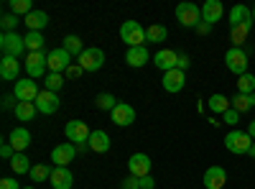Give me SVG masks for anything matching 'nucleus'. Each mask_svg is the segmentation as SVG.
<instances>
[{
	"label": "nucleus",
	"mask_w": 255,
	"mask_h": 189,
	"mask_svg": "<svg viewBox=\"0 0 255 189\" xmlns=\"http://www.w3.org/2000/svg\"><path fill=\"white\" fill-rule=\"evenodd\" d=\"M120 38L128 44V49H133V46H145V28L138 23V20H123V26H120Z\"/></svg>",
	"instance_id": "nucleus-1"
},
{
	"label": "nucleus",
	"mask_w": 255,
	"mask_h": 189,
	"mask_svg": "<svg viewBox=\"0 0 255 189\" xmlns=\"http://www.w3.org/2000/svg\"><path fill=\"white\" fill-rule=\"evenodd\" d=\"M250 146H253V138L248 136V131H230L225 136V149L235 156L250 154Z\"/></svg>",
	"instance_id": "nucleus-2"
},
{
	"label": "nucleus",
	"mask_w": 255,
	"mask_h": 189,
	"mask_svg": "<svg viewBox=\"0 0 255 189\" xmlns=\"http://www.w3.org/2000/svg\"><path fill=\"white\" fill-rule=\"evenodd\" d=\"M176 18L184 28H197L202 23V8L194 3H179L176 5Z\"/></svg>",
	"instance_id": "nucleus-3"
},
{
	"label": "nucleus",
	"mask_w": 255,
	"mask_h": 189,
	"mask_svg": "<svg viewBox=\"0 0 255 189\" xmlns=\"http://www.w3.org/2000/svg\"><path fill=\"white\" fill-rule=\"evenodd\" d=\"M79 64L84 72H100L105 67V51L100 46H90V49H84L82 56H79Z\"/></svg>",
	"instance_id": "nucleus-4"
},
{
	"label": "nucleus",
	"mask_w": 255,
	"mask_h": 189,
	"mask_svg": "<svg viewBox=\"0 0 255 189\" xmlns=\"http://www.w3.org/2000/svg\"><path fill=\"white\" fill-rule=\"evenodd\" d=\"M46 56H49V54H44V51H36V54H28V56H26L23 69H26L28 79H38V77H44V74H46V69H49Z\"/></svg>",
	"instance_id": "nucleus-5"
},
{
	"label": "nucleus",
	"mask_w": 255,
	"mask_h": 189,
	"mask_svg": "<svg viewBox=\"0 0 255 189\" xmlns=\"http://www.w3.org/2000/svg\"><path fill=\"white\" fill-rule=\"evenodd\" d=\"M225 64H227V69L235 74V77L245 74V72H248V54H245V49L232 46V49L225 54Z\"/></svg>",
	"instance_id": "nucleus-6"
},
{
	"label": "nucleus",
	"mask_w": 255,
	"mask_h": 189,
	"mask_svg": "<svg viewBox=\"0 0 255 189\" xmlns=\"http://www.w3.org/2000/svg\"><path fill=\"white\" fill-rule=\"evenodd\" d=\"M0 51H3V56H15L18 59L26 51V41L18 33H3L0 36Z\"/></svg>",
	"instance_id": "nucleus-7"
},
{
	"label": "nucleus",
	"mask_w": 255,
	"mask_h": 189,
	"mask_svg": "<svg viewBox=\"0 0 255 189\" xmlns=\"http://www.w3.org/2000/svg\"><path fill=\"white\" fill-rule=\"evenodd\" d=\"M46 61H49V69H51V72H56V74L67 72V69L74 64V61H72V54H69L67 49H64V46H59V49L49 51Z\"/></svg>",
	"instance_id": "nucleus-8"
},
{
	"label": "nucleus",
	"mask_w": 255,
	"mask_h": 189,
	"mask_svg": "<svg viewBox=\"0 0 255 189\" xmlns=\"http://www.w3.org/2000/svg\"><path fill=\"white\" fill-rule=\"evenodd\" d=\"M64 136H67V141L69 143H87L90 141V136H92V131L87 128V123H82V120H69L67 123V128H64Z\"/></svg>",
	"instance_id": "nucleus-9"
},
{
	"label": "nucleus",
	"mask_w": 255,
	"mask_h": 189,
	"mask_svg": "<svg viewBox=\"0 0 255 189\" xmlns=\"http://www.w3.org/2000/svg\"><path fill=\"white\" fill-rule=\"evenodd\" d=\"M13 95H15L18 102H36L38 95H41V90H38V85H36V79H18Z\"/></svg>",
	"instance_id": "nucleus-10"
},
{
	"label": "nucleus",
	"mask_w": 255,
	"mask_h": 189,
	"mask_svg": "<svg viewBox=\"0 0 255 189\" xmlns=\"http://www.w3.org/2000/svg\"><path fill=\"white\" fill-rule=\"evenodd\" d=\"M128 172H130V177H148L151 174V156L148 154H133L130 159H128Z\"/></svg>",
	"instance_id": "nucleus-11"
},
{
	"label": "nucleus",
	"mask_w": 255,
	"mask_h": 189,
	"mask_svg": "<svg viewBox=\"0 0 255 189\" xmlns=\"http://www.w3.org/2000/svg\"><path fill=\"white\" fill-rule=\"evenodd\" d=\"M74 156H77V146L74 143H59L56 149L51 151L54 166H64V169H69V164L74 161Z\"/></svg>",
	"instance_id": "nucleus-12"
},
{
	"label": "nucleus",
	"mask_w": 255,
	"mask_h": 189,
	"mask_svg": "<svg viewBox=\"0 0 255 189\" xmlns=\"http://www.w3.org/2000/svg\"><path fill=\"white\" fill-rule=\"evenodd\" d=\"M36 108H38L41 115H54V113H59V108H61V100H59L56 92L41 90V95H38V100H36Z\"/></svg>",
	"instance_id": "nucleus-13"
},
{
	"label": "nucleus",
	"mask_w": 255,
	"mask_h": 189,
	"mask_svg": "<svg viewBox=\"0 0 255 189\" xmlns=\"http://www.w3.org/2000/svg\"><path fill=\"white\" fill-rule=\"evenodd\" d=\"M153 64H156V69H161L166 74V72H171V69L179 67V54L171 51V49H158L153 54Z\"/></svg>",
	"instance_id": "nucleus-14"
},
{
	"label": "nucleus",
	"mask_w": 255,
	"mask_h": 189,
	"mask_svg": "<svg viewBox=\"0 0 255 189\" xmlns=\"http://www.w3.org/2000/svg\"><path fill=\"white\" fill-rule=\"evenodd\" d=\"M202 182H204V189H222L227 184V172L222 166H209Z\"/></svg>",
	"instance_id": "nucleus-15"
},
{
	"label": "nucleus",
	"mask_w": 255,
	"mask_h": 189,
	"mask_svg": "<svg viewBox=\"0 0 255 189\" xmlns=\"http://www.w3.org/2000/svg\"><path fill=\"white\" fill-rule=\"evenodd\" d=\"M110 115H113V123L120 125V128L135 123V108H133V105H128V102H118V108H115Z\"/></svg>",
	"instance_id": "nucleus-16"
},
{
	"label": "nucleus",
	"mask_w": 255,
	"mask_h": 189,
	"mask_svg": "<svg viewBox=\"0 0 255 189\" xmlns=\"http://www.w3.org/2000/svg\"><path fill=\"white\" fill-rule=\"evenodd\" d=\"M186 87V74L181 69H171V72H166L163 74V90L166 92H181Z\"/></svg>",
	"instance_id": "nucleus-17"
},
{
	"label": "nucleus",
	"mask_w": 255,
	"mask_h": 189,
	"mask_svg": "<svg viewBox=\"0 0 255 189\" xmlns=\"http://www.w3.org/2000/svg\"><path fill=\"white\" fill-rule=\"evenodd\" d=\"M222 15H225V5L220 3V0H207V3L202 5V20L209 23V26H215Z\"/></svg>",
	"instance_id": "nucleus-18"
},
{
	"label": "nucleus",
	"mask_w": 255,
	"mask_h": 189,
	"mask_svg": "<svg viewBox=\"0 0 255 189\" xmlns=\"http://www.w3.org/2000/svg\"><path fill=\"white\" fill-rule=\"evenodd\" d=\"M235 26H253V10L248 5L230 8V28H235Z\"/></svg>",
	"instance_id": "nucleus-19"
},
{
	"label": "nucleus",
	"mask_w": 255,
	"mask_h": 189,
	"mask_svg": "<svg viewBox=\"0 0 255 189\" xmlns=\"http://www.w3.org/2000/svg\"><path fill=\"white\" fill-rule=\"evenodd\" d=\"M49 184H51L54 189H72L74 177H72V172H69V169H64V166H54Z\"/></svg>",
	"instance_id": "nucleus-20"
},
{
	"label": "nucleus",
	"mask_w": 255,
	"mask_h": 189,
	"mask_svg": "<svg viewBox=\"0 0 255 189\" xmlns=\"http://www.w3.org/2000/svg\"><path fill=\"white\" fill-rule=\"evenodd\" d=\"M20 74V61L15 56H3L0 59V77L8 79V82H18Z\"/></svg>",
	"instance_id": "nucleus-21"
},
{
	"label": "nucleus",
	"mask_w": 255,
	"mask_h": 189,
	"mask_svg": "<svg viewBox=\"0 0 255 189\" xmlns=\"http://www.w3.org/2000/svg\"><path fill=\"white\" fill-rule=\"evenodd\" d=\"M125 61H128L130 67L140 69V67H145L148 61H151V54H148L145 46H133V49H128V51H125Z\"/></svg>",
	"instance_id": "nucleus-22"
},
{
	"label": "nucleus",
	"mask_w": 255,
	"mask_h": 189,
	"mask_svg": "<svg viewBox=\"0 0 255 189\" xmlns=\"http://www.w3.org/2000/svg\"><path fill=\"white\" fill-rule=\"evenodd\" d=\"M8 143L15 149V154H23L28 146H31V133L26 128H13L10 136H8Z\"/></svg>",
	"instance_id": "nucleus-23"
},
{
	"label": "nucleus",
	"mask_w": 255,
	"mask_h": 189,
	"mask_svg": "<svg viewBox=\"0 0 255 189\" xmlns=\"http://www.w3.org/2000/svg\"><path fill=\"white\" fill-rule=\"evenodd\" d=\"M87 146H90V151H95V154H105V151H110V136L105 131H92Z\"/></svg>",
	"instance_id": "nucleus-24"
},
{
	"label": "nucleus",
	"mask_w": 255,
	"mask_h": 189,
	"mask_svg": "<svg viewBox=\"0 0 255 189\" xmlns=\"http://www.w3.org/2000/svg\"><path fill=\"white\" fill-rule=\"evenodd\" d=\"M23 23L28 26V31H44L46 26H49V13H44V10H33V13H28L26 18H23Z\"/></svg>",
	"instance_id": "nucleus-25"
},
{
	"label": "nucleus",
	"mask_w": 255,
	"mask_h": 189,
	"mask_svg": "<svg viewBox=\"0 0 255 189\" xmlns=\"http://www.w3.org/2000/svg\"><path fill=\"white\" fill-rule=\"evenodd\" d=\"M15 118L20 120V123H31L33 118H36V113H38V108H36V102H15Z\"/></svg>",
	"instance_id": "nucleus-26"
},
{
	"label": "nucleus",
	"mask_w": 255,
	"mask_h": 189,
	"mask_svg": "<svg viewBox=\"0 0 255 189\" xmlns=\"http://www.w3.org/2000/svg\"><path fill=\"white\" fill-rule=\"evenodd\" d=\"M23 41H26V51H28V54L44 51V44H46V38L41 36L38 31H28V33L23 36Z\"/></svg>",
	"instance_id": "nucleus-27"
},
{
	"label": "nucleus",
	"mask_w": 255,
	"mask_h": 189,
	"mask_svg": "<svg viewBox=\"0 0 255 189\" xmlns=\"http://www.w3.org/2000/svg\"><path fill=\"white\" fill-rule=\"evenodd\" d=\"M51 166L49 164H36V166H31V172H28V177H31V182L33 184H41V182H49L51 179Z\"/></svg>",
	"instance_id": "nucleus-28"
},
{
	"label": "nucleus",
	"mask_w": 255,
	"mask_h": 189,
	"mask_svg": "<svg viewBox=\"0 0 255 189\" xmlns=\"http://www.w3.org/2000/svg\"><path fill=\"white\" fill-rule=\"evenodd\" d=\"M230 102H232V108H235L238 113H248V110L255 108V92H253V95H240V92H238Z\"/></svg>",
	"instance_id": "nucleus-29"
},
{
	"label": "nucleus",
	"mask_w": 255,
	"mask_h": 189,
	"mask_svg": "<svg viewBox=\"0 0 255 189\" xmlns=\"http://www.w3.org/2000/svg\"><path fill=\"white\" fill-rule=\"evenodd\" d=\"M207 102H209V110H212V113H220V115H225V113L232 108V102H230L225 95H212Z\"/></svg>",
	"instance_id": "nucleus-30"
},
{
	"label": "nucleus",
	"mask_w": 255,
	"mask_h": 189,
	"mask_svg": "<svg viewBox=\"0 0 255 189\" xmlns=\"http://www.w3.org/2000/svg\"><path fill=\"white\" fill-rule=\"evenodd\" d=\"M166 36H168V31L161 23H153V26L145 28V38L151 41V44H161V41H166Z\"/></svg>",
	"instance_id": "nucleus-31"
},
{
	"label": "nucleus",
	"mask_w": 255,
	"mask_h": 189,
	"mask_svg": "<svg viewBox=\"0 0 255 189\" xmlns=\"http://www.w3.org/2000/svg\"><path fill=\"white\" fill-rule=\"evenodd\" d=\"M238 92L240 95H253L255 92V74L245 72V74L238 77Z\"/></svg>",
	"instance_id": "nucleus-32"
},
{
	"label": "nucleus",
	"mask_w": 255,
	"mask_h": 189,
	"mask_svg": "<svg viewBox=\"0 0 255 189\" xmlns=\"http://www.w3.org/2000/svg\"><path fill=\"white\" fill-rule=\"evenodd\" d=\"M10 169H13L15 174H28V172H31L28 156H26V154H15V156L10 159Z\"/></svg>",
	"instance_id": "nucleus-33"
},
{
	"label": "nucleus",
	"mask_w": 255,
	"mask_h": 189,
	"mask_svg": "<svg viewBox=\"0 0 255 189\" xmlns=\"http://www.w3.org/2000/svg\"><path fill=\"white\" fill-rule=\"evenodd\" d=\"M64 49H67L72 56H77V59H79V56H82V51H84V44H82V38H79V36H74V33H72V36L64 38Z\"/></svg>",
	"instance_id": "nucleus-34"
},
{
	"label": "nucleus",
	"mask_w": 255,
	"mask_h": 189,
	"mask_svg": "<svg viewBox=\"0 0 255 189\" xmlns=\"http://www.w3.org/2000/svg\"><path fill=\"white\" fill-rule=\"evenodd\" d=\"M95 105H97V110H115L118 108V100H115V95H110V92H100L97 95V100H95Z\"/></svg>",
	"instance_id": "nucleus-35"
},
{
	"label": "nucleus",
	"mask_w": 255,
	"mask_h": 189,
	"mask_svg": "<svg viewBox=\"0 0 255 189\" xmlns=\"http://www.w3.org/2000/svg\"><path fill=\"white\" fill-rule=\"evenodd\" d=\"M10 13L26 18L28 13H33V3L31 0H10Z\"/></svg>",
	"instance_id": "nucleus-36"
},
{
	"label": "nucleus",
	"mask_w": 255,
	"mask_h": 189,
	"mask_svg": "<svg viewBox=\"0 0 255 189\" xmlns=\"http://www.w3.org/2000/svg\"><path fill=\"white\" fill-rule=\"evenodd\" d=\"M44 85H46V90H49V92H59V90L64 87V74L49 72V74L44 77Z\"/></svg>",
	"instance_id": "nucleus-37"
},
{
	"label": "nucleus",
	"mask_w": 255,
	"mask_h": 189,
	"mask_svg": "<svg viewBox=\"0 0 255 189\" xmlns=\"http://www.w3.org/2000/svg\"><path fill=\"white\" fill-rule=\"evenodd\" d=\"M250 28H253V26H235V28H230V38H232V44H235L238 49H240V44H245Z\"/></svg>",
	"instance_id": "nucleus-38"
},
{
	"label": "nucleus",
	"mask_w": 255,
	"mask_h": 189,
	"mask_svg": "<svg viewBox=\"0 0 255 189\" xmlns=\"http://www.w3.org/2000/svg\"><path fill=\"white\" fill-rule=\"evenodd\" d=\"M20 23V18L13 15V13H5L0 18V26H3V33H15V26Z\"/></svg>",
	"instance_id": "nucleus-39"
},
{
	"label": "nucleus",
	"mask_w": 255,
	"mask_h": 189,
	"mask_svg": "<svg viewBox=\"0 0 255 189\" xmlns=\"http://www.w3.org/2000/svg\"><path fill=\"white\" fill-rule=\"evenodd\" d=\"M84 74V69H82V64H79V61H77V64H72L67 72H64V77H67V79H79Z\"/></svg>",
	"instance_id": "nucleus-40"
},
{
	"label": "nucleus",
	"mask_w": 255,
	"mask_h": 189,
	"mask_svg": "<svg viewBox=\"0 0 255 189\" xmlns=\"http://www.w3.org/2000/svg\"><path fill=\"white\" fill-rule=\"evenodd\" d=\"M238 120H240V113H238L235 108H230V110L222 115V123H225V125H235Z\"/></svg>",
	"instance_id": "nucleus-41"
},
{
	"label": "nucleus",
	"mask_w": 255,
	"mask_h": 189,
	"mask_svg": "<svg viewBox=\"0 0 255 189\" xmlns=\"http://www.w3.org/2000/svg\"><path fill=\"white\" fill-rule=\"evenodd\" d=\"M0 189H23V187H18L13 177H5V179H0Z\"/></svg>",
	"instance_id": "nucleus-42"
},
{
	"label": "nucleus",
	"mask_w": 255,
	"mask_h": 189,
	"mask_svg": "<svg viewBox=\"0 0 255 189\" xmlns=\"http://www.w3.org/2000/svg\"><path fill=\"white\" fill-rule=\"evenodd\" d=\"M0 156H3V159H8V161H10V159L15 156V149H13L10 143H3V146H0Z\"/></svg>",
	"instance_id": "nucleus-43"
},
{
	"label": "nucleus",
	"mask_w": 255,
	"mask_h": 189,
	"mask_svg": "<svg viewBox=\"0 0 255 189\" xmlns=\"http://www.w3.org/2000/svg\"><path fill=\"white\" fill-rule=\"evenodd\" d=\"M123 189H140V179L138 177H128L123 182Z\"/></svg>",
	"instance_id": "nucleus-44"
},
{
	"label": "nucleus",
	"mask_w": 255,
	"mask_h": 189,
	"mask_svg": "<svg viewBox=\"0 0 255 189\" xmlns=\"http://www.w3.org/2000/svg\"><path fill=\"white\" fill-rule=\"evenodd\" d=\"M153 187H156V179H153L151 174L140 179V189H153Z\"/></svg>",
	"instance_id": "nucleus-45"
},
{
	"label": "nucleus",
	"mask_w": 255,
	"mask_h": 189,
	"mask_svg": "<svg viewBox=\"0 0 255 189\" xmlns=\"http://www.w3.org/2000/svg\"><path fill=\"white\" fill-rule=\"evenodd\" d=\"M189 64H191V61H189V56H186V54H179V67H176V69L186 72V69H189Z\"/></svg>",
	"instance_id": "nucleus-46"
},
{
	"label": "nucleus",
	"mask_w": 255,
	"mask_h": 189,
	"mask_svg": "<svg viewBox=\"0 0 255 189\" xmlns=\"http://www.w3.org/2000/svg\"><path fill=\"white\" fill-rule=\"evenodd\" d=\"M197 33H199V36H209V33H212V26H209V23H204V20H202V23L197 26Z\"/></svg>",
	"instance_id": "nucleus-47"
},
{
	"label": "nucleus",
	"mask_w": 255,
	"mask_h": 189,
	"mask_svg": "<svg viewBox=\"0 0 255 189\" xmlns=\"http://www.w3.org/2000/svg\"><path fill=\"white\" fill-rule=\"evenodd\" d=\"M3 108H5V110L13 108V95H5V97H3ZM13 110H15V108H13Z\"/></svg>",
	"instance_id": "nucleus-48"
},
{
	"label": "nucleus",
	"mask_w": 255,
	"mask_h": 189,
	"mask_svg": "<svg viewBox=\"0 0 255 189\" xmlns=\"http://www.w3.org/2000/svg\"><path fill=\"white\" fill-rule=\"evenodd\" d=\"M248 136L255 141V120H250V123H248Z\"/></svg>",
	"instance_id": "nucleus-49"
},
{
	"label": "nucleus",
	"mask_w": 255,
	"mask_h": 189,
	"mask_svg": "<svg viewBox=\"0 0 255 189\" xmlns=\"http://www.w3.org/2000/svg\"><path fill=\"white\" fill-rule=\"evenodd\" d=\"M248 156H253V159H255V141H253V146H250V154H248Z\"/></svg>",
	"instance_id": "nucleus-50"
},
{
	"label": "nucleus",
	"mask_w": 255,
	"mask_h": 189,
	"mask_svg": "<svg viewBox=\"0 0 255 189\" xmlns=\"http://www.w3.org/2000/svg\"><path fill=\"white\" fill-rule=\"evenodd\" d=\"M253 26H255V8H253Z\"/></svg>",
	"instance_id": "nucleus-51"
},
{
	"label": "nucleus",
	"mask_w": 255,
	"mask_h": 189,
	"mask_svg": "<svg viewBox=\"0 0 255 189\" xmlns=\"http://www.w3.org/2000/svg\"><path fill=\"white\" fill-rule=\"evenodd\" d=\"M23 189H36V187H23Z\"/></svg>",
	"instance_id": "nucleus-52"
}]
</instances>
